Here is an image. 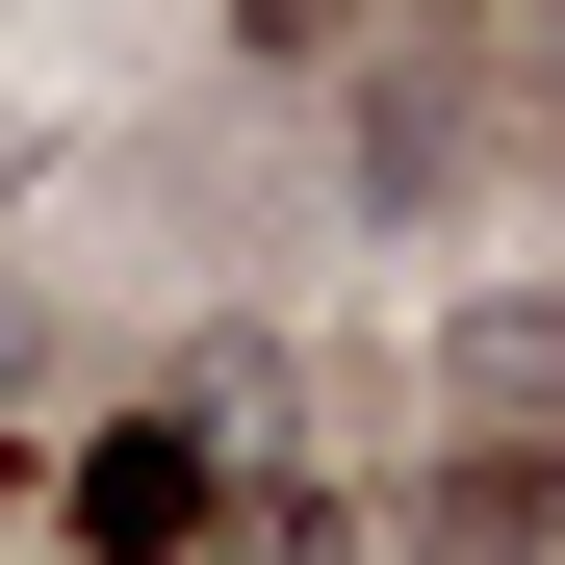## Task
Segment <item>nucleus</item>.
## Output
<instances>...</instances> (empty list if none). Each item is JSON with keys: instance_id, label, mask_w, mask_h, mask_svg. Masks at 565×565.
I'll return each mask as SVG.
<instances>
[{"instance_id": "f257e3e1", "label": "nucleus", "mask_w": 565, "mask_h": 565, "mask_svg": "<svg viewBox=\"0 0 565 565\" xmlns=\"http://www.w3.org/2000/svg\"><path fill=\"white\" fill-rule=\"evenodd\" d=\"M52 540H77V565H206V540H232V437H206V412H104V437L52 462Z\"/></svg>"}, {"instance_id": "f03ea898", "label": "nucleus", "mask_w": 565, "mask_h": 565, "mask_svg": "<svg viewBox=\"0 0 565 565\" xmlns=\"http://www.w3.org/2000/svg\"><path fill=\"white\" fill-rule=\"evenodd\" d=\"M206 565H360V514H334V489H232V540H206Z\"/></svg>"}, {"instance_id": "7ed1b4c3", "label": "nucleus", "mask_w": 565, "mask_h": 565, "mask_svg": "<svg viewBox=\"0 0 565 565\" xmlns=\"http://www.w3.org/2000/svg\"><path fill=\"white\" fill-rule=\"evenodd\" d=\"M232 26H257V52H334V26H360V0H232Z\"/></svg>"}, {"instance_id": "20e7f679", "label": "nucleus", "mask_w": 565, "mask_h": 565, "mask_svg": "<svg viewBox=\"0 0 565 565\" xmlns=\"http://www.w3.org/2000/svg\"><path fill=\"white\" fill-rule=\"evenodd\" d=\"M26 360H52V334H26V282H0V412H26Z\"/></svg>"}]
</instances>
